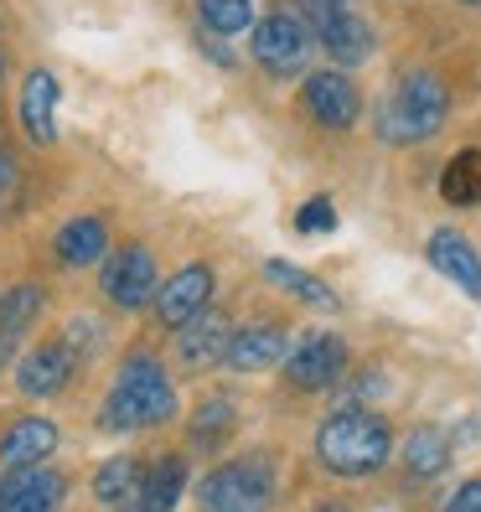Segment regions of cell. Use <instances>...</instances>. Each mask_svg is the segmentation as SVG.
<instances>
[{"instance_id": "obj_1", "label": "cell", "mask_w": 481, "mask_h": 512, "mask_svg": "<svg viewBox=\"0 0 481 512\" xmlns=\"http://www.w3.org/2000/svg\"><path fill=\"white\" fill-rule=\"evenodd\" d=\"M450 114V88L440 73L430 68H409L394 88H388V99L378 109V135L388 145H419L430 140Z\"/></svg>"}, {"instance_id": "obj_2", "label": "cell", "mask_w": 481, "mask_h": 512, "mask_svg": "<svg viewBox=\"0 0 481 512\" xmlns=\"http://www.w3.org/2000/svg\"><path fill=\"white\" fill-rule=\"evenodd\" d=\"M316 456L337 476H373L394 456V430H388V419L368 409H342L316 430Z\"/></svg>"}, {"instance_id": "obj_3", "label": "cell", "mask_w": 481, "mask_h": 512, "mask_svg": "<svg viewBox=\"0 0 481 512\" xmlns=\"http://www.w3.org/2000/svg\"><path fill=\"white\" fill-rule=\"evenodd\" d=\"M171 414H176V388H171L166 368L150 352H135L114 378V394L104 404V425L109 430H145V425H161Z\"/></svg>"}, {"instance_id": "obj_4", "label": "cell", "mask_w": 481, "mask_h": 512, "mask_svg": "<svg viewBox=\"0 0 481 512\" xmlns=\"http://www.w3.org/2000/svg\"><path fill=\"white\" fill-rule=\"evenodd\" d=\"M269 497H275V466H269V456L223 461L218 471H207V481H197L202 512H264Z\"/></svg>"}, {"instance_id": "obj_5", "label": "cell", "mask_w": 481, "mask_h": 512, "mask_svg": "<svg viewBox=\"0 0 481 512\" xmlns=\"http://www.w3.org/2000/svg\"><path fill=\"white\" fill-rule=\"evenodd\" d=\"M306 47H311V26L290 16V11H275V16H264L254 26V57H259V68L269 73H300L306 68Z\"/></svg>"}, {"instance_id": "obj_6", "label": "cell", "mask_w": 481, "mask_h": 512, "mask_svg": "<svg viewBox=\"0 0 481 512\" xmlns=\"http://www.w3.org/2000/svg\"><path fill=\"white\" fill-rule=\"evenodd\" d=\"M300 104H306V114L316 119L321 130H347V125H357V114H363V94H357V83L347 73H332V68L306 78Z\"/></svg>"}, {"instance_id": "obj_7", "label": "cell", "mask_w": 481, "mask_h": 512, "mask_svg": "<svg viewBox=\"0 0 481 512\" xmlns=\"http://www.w3.org/2000/svg\"><path fill=\"white\" fill-rule=\"evenodd\" d=\"M347 368V342L332 337V331H311V337H300V347L285 357V373L295 388H306V394H316V388H332Z\"/></svg>"}, {"instance_id": "obj_8", "label": "cell", "mask_w": 481, "mask_h": 512, "mask_svg": "<svg viewBox=\"0 0 481 512\" xmlns=\"http://www.w3.org/2000/svg\"><path fill=\"white\" fill-rule=\"evenodd\" d=\"M104 295L119 311H140L150 295H156V259L145 244H125L109 264H104Z\"/></svg>"}, {"instance_id": "obj_9", "label": "cell", "mask_w": 481, "mask_h": 512, "mask_svg": "<svg viewBox=\"0 0 481 512\" xmlns=\"http://www.w3.org/2000/svg\"><path fill=\"white\" fill-rule=\"evenodd\" d=\"M207 300H213V269L207 264H187L166 275V285L156 290V321L161 326H187L207 311Z\"/></svg>"}, {"instance_id": "obj_10", "label": "cell", "mask_w": 481, "mask_h": 512, "mask_svg": "<svg viewBox=\"0 0 481 512\" xmlns=\"http://www.w3.org/2000/svg\"><path fill=\"white\" fill-rule=\"evenodd\" d=\"M63 492H68L63 471L26 466V471L6 476V487H0V512H57L63 507Z\"/></svg>"}, {"instance_id": "obj_11", "label": "cell", "mask_w": 481, "mask_h": 512, "mask_svg": "<svg viewBox=\"0 0 481 512\" xmlns=\"http://www.w3.org/2000/svg\"><path fill=\"white\" fill-rule=\"evenodd\" d=\"M73 363H78V357H73L68 342H42L37 352H26L21 368H16L21 394H26V399H52L57 388L73 378Z\"/></svg>"}, {"instance_id": "obj_12", "label": "cell", "mask_w": 481, "mask_h": 512, "mask_svg": "<svg viewBox=\"0 0 481 512\" xmlns=\"http://www.w3.org/2000/svg\"><path fill=\"white\" fill-rule=\"evenodd\" d=\"M316 37H321V47L332 52V63H342V68H357L363 57L373 52V26L368 21H357L352 11H326L321 21H316Z\"/></svg>"}, {"instance_id": "obj_13", "label": "cell", "mask_w": 481, "mask_h": 512, "mask_svg": "<svg viewBox=\"0 0 481 512\" xmlns=\"http://www.w3.org/2000/svg\"><path fill=\"white\" fill-rule=\"evenodd\" d=\"M430 264L445 280H456L466 295H481V254L466 244V233L456 228H435L430 233Z\"/></svg>"}, {"instance_id": "obj_14", "label": "cell", "mask_w": 481, "mask_h": 512, "mask_svg": "<svg viewBox=\"0 0 481 512\" xmlns=\"http://www.w3.org/2000/svg\"><path fill=\"white\" fill-rule=\"evenodd\" d=\"M57 445V425L52 419H16V425L0 435V466L6 471H26V466H42Z\"/></svg>"}, {"instance_id": "obj_15", "label": "cell", "mask_w": 481, "mask_h": 512, "mask_svg": "<svg viewBox=\"0 0 481 512\" xmlns=\"http://www.w3.org/2000/svg\"><path fill=\"white\" fill-rule=\"evenodd\" d=\"M228 342H233L228 316L202 311L197 321H187V326H182V337H176V352H182V363L202 368V363H218V357H228Z\"/></svg>"}, {"instance_id": "obj_16", "label": "cell", "mask_w": 481, "mask_h": 512, "mask_svg": "<svg viewBox=\"0 0 481 512\" xmlns=\"http://www.w3.org/2000/svg\"><path fill=\"white\" fill-rule=\"evenodd\" d=\"M280 357H290L280 326H244V331L228 342V363H233L238 373H264V368H275Z\"/></svg>"}, {"instance_id": "obj_17", "label": "cell", "mask_w": 481, "mask_h": 512, "mask_svg": "<svg viewBox=\"0 0 481 512\" xmlns=\"http://www.w3.org/2000/svg\"><path fill=\"white\" fill-rule=\"evenodd\" d=\"M52 109H57V78L47 68H37L32 78H26V88H21V125H26V135H32L37 145H52L57 140Z\"/></svg>"}, {"instance_id": "obj_18", "label": "cell", "mask_w": 481, "mask_h": 512, "mask_svg": "<svg viewBox=\"0 0 481 512\" xmlns=\"http://www.w3.org/2000/svg\"><path fill=\"white\" fill-rule=\"evenodd\" d=\"M104 249H109V228H104V218H73L63 233H57V259L73 264V269L94 264Z\"/></svg>"}, {"instance_id": "obj_19", "label": "cell", "mask_w": 481, "mask_h": 512, "mask_svg": "<svg viewBox=\"0 0 481 512\" xmlns=\"http://www.w3.org/2000/svg\"><path fill=\"white\" fill-rule=\"evenodd\" d=\"M404 466H409V476H414V481L440 476V471L450 466V440H445V430L419 425V430L404 440Z\"/></svg>"}, {"instance_id": "obj_20", "label": "cell", "mask_w": 481, "mask_h": 512, "mask_svg": "<svg viewBox=\"0 0 481 512\" xmlns=\"http://www.w3.org/2000/svg\"><path fill=\"white\" fill-rule=\"evenodd\" d=\"M182 487H187V461L182 456H166L156 471L140 481V507L145 512H171L182 502Z\"/></svg>"}, {"instance_id": "obj_21", "label": "cell", "mask_w": 481, "mask_h": 512, "mask_svg": "<svg viewBox=\"0 0 481 512\" xmlns=\"http://www.w3.org/2000/svg\"><path fill=\"white\" fill-rule=\"evenodd\" d=\"M440 197L456 202V207H476L481 202V145L461 150V156L440 171Z\"/></svg>"}, {"instance_id": "obj_22", "label": "cell", "mask_w": 481, "mask_h": 512, "mask_svg": "<svg viewBox=\"0 0 481 512\" xmlns=\"http://www.w3.org/2000/svg\"><path fill=\"white\" fill-rule=\"evenodd\" d=\"M37 316H42V290L37 285H11L0 295V347L16 342L21 331H32Z\"/></svg>"}, {"instance_id": "obj_23", "label": "cell", "mask_w": 481, "mask_h": 512, "mask_svg": "<svg viewBox=\"0 0 481 512\" xmlns=\"http://www.w3.org/2000/svg\"><path fill=\"white\" fill-rule=\"evenodd\" d=\"M264 275L275 280L280 290L300 295V300H306V306H321V311H332V306H337V295L326 290V285H321L316 275H306V269H295V264H285V259H269V264H264Z\"/></svg>"}, {"instance_id": "obj_24", "label": "cell", "mask_w": 481, "mask_h": 512, "mask_svg": "<svg viewBox=\"0 0 481 512\" xmlns=\"http://www.w3.org/2000/svg\"><path fill=\"white\" fill-rule=\"evenodd\" d=\"M197 16L213 37H238L254 26V6L249 0H197Z\"/></svg>"}, {"instance_id": "obj_25", "label": "cell", "mask_w": 481, "mask_h": 512, "mask_svg": "<svg viewBox=\"0 0 481 512\" xmlns=\"http://www.w3.org/2000/svg\"><path fill=\"white\" fill-rule=\"evenodd\" d=\"M233 425H238V414H233V404L218 394V399H207L197 414H192V445L197 450H207V445H223L228 435H233Z\"/></svg>"}, {"instance_id": "obj_26", "label": "cell", "mask_w": 481, "mask_h": 512, "mask_svg": "<svg viewBox=\"0 0 481 512\" xmlns=\"http://www.w3.org/2000/svg\"><path fill=\"white\" fill-rule=\"evenodd\" d=\"M140 466L130 461V456H114V461H104L99 466V476H94V492H99V502H125L135 487H140Z\"/></svg>"}, {"instance_id": "obj_27", "label": "cell", "mask_w": 481, "mask_h": 512, "mask_svg": "<svg viewBox=\"0 0 481 512\" xmlns=\"http://www.w3.org/2000/svg\"><path fill=\"white\" fill-rule=\"evenodd\" d=\"M295 228L300 233H332L337 228V207H332V197H311L306 207H300V213H295Z\"/></svg>"}, {"instance_id": "obj_28", "label": "cell", "mask_w": 481, "mask_h": 512, "mask_svg": "<svg viewBox=\"0 0 481 512\" xmlns=\"http://www.w3.org/2000/svg\"><path fill=\"white\" fill-rule=\"evenodd\" d=\"M445 512H481V476L466 481V487H456V497L445 502Z\"/></svg>"}, {"instance_id": "obj_29", "label": "cell", "mask_w": 481, "mask_h": 512, "mask_svg": "<svg viewBox=\"0 0 481 512\" xmlns=\"http://www.w3.org/2000/svg\"><path fill=\"white\" fill-rule=\"evenodd\" d=\"M16 182H21V171H16V161L6 156V150H0V202L16 192Z\"/></svg>"}, {"instance_id": "obj_30", "label": "cell", "mask_w": 481, "mask_h": 512, "mask_svg": "<svg viewBox=\"0 0 481 512\" xmlns=\"http://www.w3.org/2000/svg\"><path fill=\"white\" fill-rule=\"evenodd\" d=\"M321 512H347V507H321Z\"/></svg>"}, {"instance_id": "obj_31", "label": "cell", "mask_w": 481, "mask_h": 512, "mask_svg": "<svg viewBox=\"0 0 481 512\" xmlns=\"http://www.w3.org/2000/svg\"><path fill=\"white\" fill-rule=\"evenodd\" d=\"M125 512H145V507H125Z\"/></svg>"}, {"instance_id": "obj_32", "label": "cell", "mask_w": 481, "mask_h": 512, "mask_svg": "<svg viewBox=\"0 0 481 512\" xmlns=\"http://www.w3.org/2000/svg\"><path fill=\"white\" fill-rule=\"evenodd\" d=\"M0 73H6V57H0Z\"/></svg>"}, {"instance_id": "obj_33", "label": "cell", "mask_w": 481, "mask_h": 512, "mask_svg": "<svg viewBox=\"0 0 481 512\" xmlns=\"http://www.w3.org/2000/svg\"><path fill=\"white\" fill-rule=\"evenodd\" d=\"M337 6H352V0H337Z\"/></svg>"}, {"instance_id": "obj_34", "label": "cell", "mask_w": 481, "mask_h": 512, "mask_svg": "<svg viewBox=\"0 0 481 512\" xmlns=\"http://www.w3.org/2000/svg\"><path fill=\"white\" fill-rule=\"evenodd\" d=\"M466 6H481V0H466Z\"/></svg>"}]
</instances>
